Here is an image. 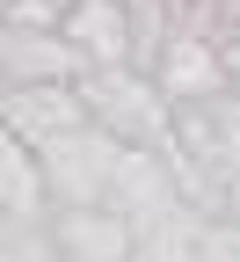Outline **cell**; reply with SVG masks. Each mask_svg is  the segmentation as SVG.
Segmentation results:
<instances>
[{
	"label": "cell",
	"instance_id": "cell-4",
	"mask_svg": "<svg viewBox=\"0 0 240 262\" xmlns=\"http://www.w3.org/2000/svg\"><path fill=\"white\" fill-rule=\"evenodd\" d=\"M88 66H139V29H131V0H73L58 15Z\"/></svg>",
	"mask_w": 240,
	"mask_h": 262
},
{
	"label": "cell",
	"instance_id": "cell-2",
	"mask_svg": "<svg viewBox=\"0 0 240 262\" xmlns=\"http://www.w3.org/2000/svg\"><path fill=\"white\" fill-rule=\"evenodd\" d=\"M153 80H160V95L167 102H211L219 88H233V66H226V44H219V29H189V22H175V37L160 44V58H153Z\"/></svg>",
	"mask_w": 240,
	"mask_h": 262
},
{
	"label": "cell",
	"instance_id": "cell-1",
	"mask_svg": "<svg viewBox=\"0 0 240 262\" xmlns=\"http://www.w3.org/2000/svg\"><path fill=\"white\" fill-rule=\"evenodd\" d=\"M80 95H88V117L102 131H117L124 146H167L175 139V102L160 95V80L146 66H88Z\"/></svg>",
	"mask_w": 240,
	"mask_h": 262
},
{
	"label": "cell",
	"instance_id": "cell-3",
	"mask_svg": "<svg viewBox=\"0 0 240 262\" xmlns=\"http://www.w3.org/2000/svg\"><path fill=\"white\" fill-rule=\"evenodd\" d=\"M51 241H58L66 262H131L139 255V226L117 204H58Z\"/></svg>",
	"mask_w": 240,
	"mask_h": 262
}]
</instances>
